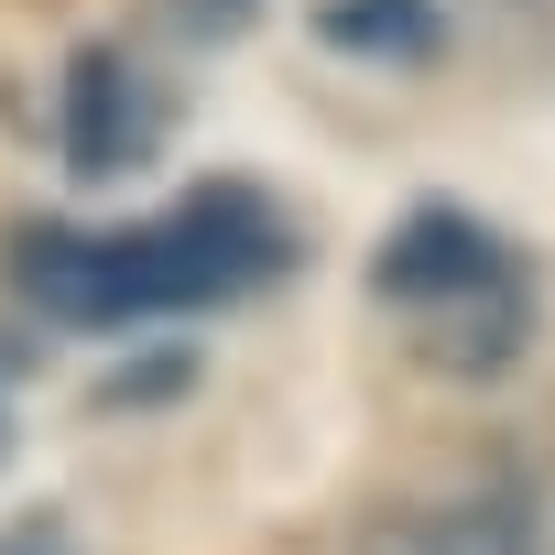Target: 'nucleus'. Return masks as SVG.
<instances>
[{
  "label": "nucleus",
  "instance_id": "obj_4",
  "mask_svg": "<svg viewBox=\"0 0 555 555\" xmlns=\"http://www.w3.org/2000/svg\"><path fill=\"white\" fill-rule=\"evenodd\" d=\"M512 272H522V261H512L501 229H479L468 207H414V218L382 240V261H371V295L403 306V317H447V306L512 284Z\"/></svg>",
  "mask_w": 555,
  "mask_h": 555
},
{
  "label": "nucleus",
  "instance_id": "obj_8",
  "mask_svg": "<svg viewBox=\"0 0 555 555\" xmlns=\"http://www.w3.org/2000/svg\"><path fill=\"white\" fill-rule=\"evenodd\" d=\"M0 555H77V533H66V512H34V522L0 533Z\"/></svg>",
  "mask_w": 555,
  "mask_h": 555
},
{
  "label": "nucleus",
  "instance_id": "obj_7",
  "mask_svg": "<svg viewBox=\"0 0 555 555\" xmlns=\"http://www.w3.org/2000/svg\"><path fill=\"white\" fill-rule=\"evenodd\" d=\"M479 12H490L522 55H555V0H479Z\"/></svg>",
  "mask_w": 555,
  "mask_h": 555
},
{
  "label": "nucleus",
  "instance_id": "obj_3",
  "mask_svg": "<svg viewBox=\"0 0 555 555\" xmlns=\"http://www.w3.org/2000/svg\"><path fill=\"white\" fill-rule=\"evenodd\" d=\"M164 131H175V99H164V77H142L120 44H77V66H66V99H55L66 175L109 185V175L153 164V153H164Z\"/></svg>",
  "mask_w": 555,
  "mask_h": 555
},
{
  "label": "nucleus",
  "instance_id": "obj_2",
  "mask_svg": "<svg viewBox=\"0 0 555 555\" xmlns=\"http://www.w3.org/2000/svg\"><path fill=\"white\" fill-rule=\"evenodd\" d=\"M360 555H544V490L512 457L425 479L360 522Z\"/></svg>",
  "mask_w": 555,
  "mask_h": 555
},
{
  "label": "nucleus",
  "instance_id": "obj_9",
  "mask_svg": "<svg viewBox=\"0 0 555 555\" xmlns=\"http://www.w3.org/2000/svg\"><path fill=\"white\" fill-rule=\"evenodd\" d=\"M0 468H12V414H0Z\"/></svg>",
  "mask_w": 555,
  "mask_h": 555
},
{
  "label": "nucleus",
  "instance_id": "obj_6",
  "mask_svg": "<svg viewBox=\"0 0 555 555\" xmlns=\"http://www.w3.org/2000/svg\"><path fill=\"white\" fill-rule=\"evenodd\" d=\"M317 44H338L360 66H436L447 12L436 0H317Z\"/></svg>",
  "mask_w": 555,
  "mask_h": 555
},
{
  "label": "nucleus",
  "instance_id": "obj_1",
  "mask_svg": "<svg viewBox=\"0 0 555 555\" xmlns=\"http://www.w3.org/2000/svg\"><path fill=\"white\" fill-rule=\"evenodd\" d=\"M284 218L250 185H207L142 229H23L12 240V284L23 306L66 327H131V317H196L284 272Z\"/></svg>",
  "mask_w": 555,
  "mask_h": 555
},
{
  "label": "nucleus",
  "instance_id": "obj_5",
  "mask_svg": "<svg viewBox=\"0 0 555 555\" xmlns=\"http://www.w3.org/2000/svg\"><path fill=\"white\" fill-rule=\"evenodd\" d=\"M522 338H533V272H512V284H490V295H468V306H447V317H414V360L447 371V382L512 371Z\"/></svg>",
  "mask_w": 555,
  "mask_h": 555
}]
</instances>
